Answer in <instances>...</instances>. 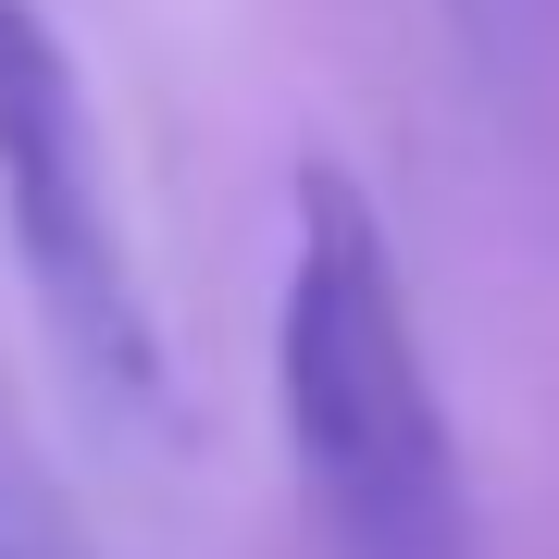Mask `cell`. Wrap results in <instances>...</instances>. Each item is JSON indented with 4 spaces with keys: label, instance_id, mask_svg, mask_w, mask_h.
<instances>
[{
    "label": "cell",
    "instance_id": "6da1fadb",
    "mask_svg": "<svg viewBox=\"0 0 559 559\" xmlns=\"http://www.w3.org/2000/svg\"><path fill=\"white\" fill-rule=\"evenodd\" d=\"M274 373H286V448H299L323 559H473V498H460L436 373H423L399 237L348 162H299Z\"/></svg>",
    "mask_w": 559,
    "mask_h": 559
},
{
    "label": "cell",
    "instance_id": "7a4b0ae2",
    "mask_svg": "<svg viewBox=\"0 0 559 559\" xmlns=\"http://www.w3.org/2000/svg\"><path fill=\"white\" fill-rule=\"evenodd\" d=\"M0 224H13V261L38 286V323L75 360V385L100 411H150L162 399L150 286H138V249H124L87 75L38 0H0Z\"/></svg>",
    "mask_w": 559,
    "mask_h": 559
},
{
    "label": "cell",
    "instance_id": "3957f363",
    "mask_svg": "<svg viewBox=\"0 0 559 559\" xmlns=\"http://www.w3.org/2000/svg\"><path fill=\"white\" fill-rule=\"evenodd\" d=\"M0 559H100L75 498L50 485V448H38V423L13 411V385H0Z\"/></svg>",
    "mask_w": 559,
    "mask_h": 559
}]
</instances>
